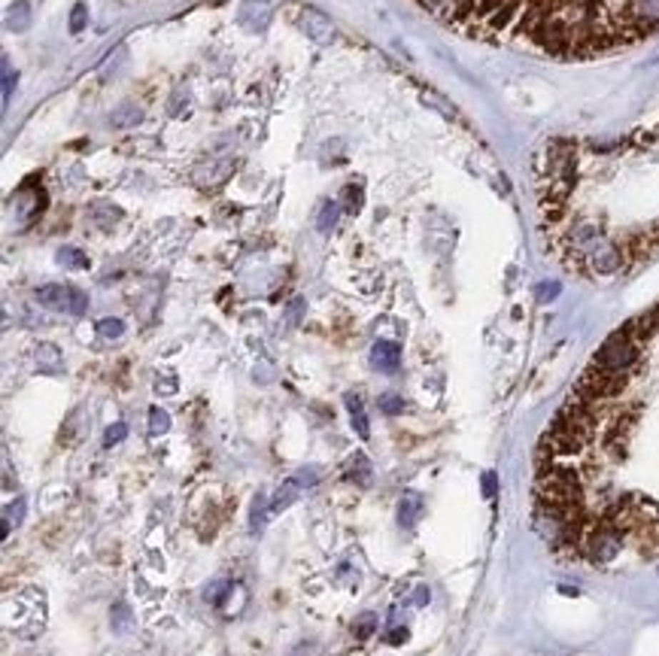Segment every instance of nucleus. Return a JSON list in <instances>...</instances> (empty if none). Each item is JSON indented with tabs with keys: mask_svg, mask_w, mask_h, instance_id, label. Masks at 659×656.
<instances>
[{
	"mask_svg": "<svg viewBox=\"0 0 659 656\" xmlns=\"http://www.w3.org/2000/svg\"><path fill=\"white\" fill-rule=\"evenodd\" d=\"M535 517L574 565H659V304L617 328L535 453Z\"/></svg>",
	"mask_w": 659,
	"mask_h": 656,
	"instance_id": "obj_1",
	"label": "nucleus"
},
{
	"mask_svg": "<svg viewBox=\"0 0 659 656\" xmlns=\"http://www.w3.org/2000/svg\"><path fill=\"white\" fill-rule=\"evenodd\" d=\"M462 36L556 61H593L659 34V0H413Z\"/></svg>",
	"mask_w": 659,
	"mask_h": 656,
	"instance_id": "obj_2",
	"label": "nucleus"
},
{
	"mask_svg": "<svg viewBox=\"0 0 659 656\" xmlns=\"http://www.w3.org/2000/svg\"><path fill=\"white\" fill-rule=\"evenodd\" d=\"M37 301L46 304V307H52V310H67L74 316H82L89 310V295L74 289V286H43L37 292Z\"/></svg>",
	"mask_w": 659,
	"mask_h": 656,
	"instance_id": "obj_3",
	"label": "nucleus"
},
{
	"mask_svg": "<svg viewBox=\"0 0 659 656\" xmlns=\"http://www.w3.org/2000/svg\"><path fill=\"white\" fill-rule=\"evenodd\" d=\"M298 28H301L310 40L319 43V46H328L334 40V24L331 19H326L319 9L313 6H304L301 12H298Z\"/></svg>",
	"mask_w": 659,
	"mask_h": 656,
	"instance_id": "obj_4",
	"label": "nucleus"
},
{
	"mask_svg": "<svg viewBox=\"0 0 659 656\" xmlns=\"http://www.w3.org/2000/svg\"><path fill=\"white\" fill-rule=\"evenodd\" d=\"M237 21H241L243 31H265L271 21V4L268 0H243L241 9H237Z\"/></svg>",
	"mask_w": 659,
	"mask_h": 656,
	"instance_id": "obj_5",
	"label": "nucleus"
},
{
	"mask_svg": "<svg viewBox=\"0 0 659 656\" xmlns=\"http://www.w3.org/2000/svg\"><path fill=\"white\" fill-rule=\"evenodd\" d=\"M371 359H374V364L380 371H398V362H401V349L398 344H389V340H380V344H374V349H371Z\"/></svg>",
	"mask_w": 659,
	"mask_h": 656,
	"instance_id": "obj_6",
	"label": "nucleus"
},
{
	"mask_svg": "<svg viewBox=\"0 0 659 656\" xmlns=\"http://www.w3.org/2000/svg\"><path fill=\"white\" fill-rule=\"evenodd\" d=\"M313 480V474H298V477H292V480H286L283 486H280V492L273 495V502H271V514H280V507H286V505H292L295 498H298V486H304V483H310Z\"/></svg>",
	"mask_w": 659,
	"mask_h": 656,
	"instance_id": "obj_7",
	"label": "nucleus"
},
{
	"mask_svg": "<svg viewBox=\"0 0 659 656\" xmlns=\"http://www.w3.org/2000/svg\"><path fill=\"white\" fill-rule=\"evenodd\" d=\"M346 404H350V413H353V429L358 432V437H368L371 429H368V417H365V407H362V401L358 398H346Z\"/></svg>",
	"mask_w": 659,
	"mask_h": 656,
	"instance_id": "obj_8",
	"label": "nucleus"
},
{
	"mask_svg": "<svg viewBox=\"0 0 659 656\" xmlns=\"http://www.w3.org/2000/svg\"><path fill=\"white\" fill-rule=\"evenodd\" d=\"M167 429H171V417H167L161 407H152V410H149V432H152V434H161V432H167Z\"/></svg>",
	"mask_w": 659,
	"mask_h": 656,
	"instance_id": "obj_9",
	"label": "nucleus"
},
{
	"mask_svg": "<svg viewBox=\"0 0 659 656\" xmlns=\"http://www.w3.org/2000/svg\"><path fill=\"white\" fill-rule=\"evenodd\" d=\"M58 259H61L64 264H70V267H89V259L79 249H61L58 252Z\"/></svg>",
	"mask_w": 659,
	"mask_h": 656,
	"instance_id": "obj_10",
	"label": "nucleus"
},
{
	"mask_svg": "<svg viewBox=\"0 0 659 656\" xmlns=\"http://www.w3.org/2000/svg\"><path fill=\"white\" fill-rule=\"evenodd\" d=\"M98 332H101L104 337H122L125 325H122V319H101V322H98Z\"/></svg>",
	"mask_w": 659,
	"mask_h": 656,
	"instance_id": "obj_11",
	"label": "nucleus"
},
{
	"mask_svg": "<svg viewBox=\"0 0 659 656\" xmlns=\"http://www.w3.org/2000/svg\"><path fill=\"white\" fill-rule=\"evenodd\" d=\"M40 359H43V368L46 371H58V368H61V364H58V349L49 347V344L40 347Z\"/></svg>",
	"mask_w": 659,
	"mask_h": 656,
	"instance_id": "obj_12",
	"label": "nucleus"
},
{
	"mask_svg": "<svg viewBox=\"0 0 659 656\" xmlns=\"http://www.w3.org/2000/svg\"><path fill=\"white\" fill-rule=\"evenodd\" d=\"M334 219H338V204H326L322 207V216H319V231H331Z\"/></svg>",
	"mask_w": 659,
	"mask_h": 656,
	"instance_id": "obj_13",
	"label": "nucleus"
},
{
	"mask_svg": "<svg viewBox=\"0 0 659 656\" xmlns=\"http://www.w3.org/2000/svg\"><path fill=\"white\" fill-rule=\"evenodd\" d=\"M82 28H86V6L76 4V6H74V19H70V31L79 34Z\"/></svg>",
	"mask_w": 659,
	"mask_h": 656,
	"instance_id": "obj_14",
	"label": "nucleus"
},
{
	"mask_svg": "<svg viewBox=\"0 0 659 656\" xmlns=\"http://www.w3.org/2000/svg\"><path fill=\"white\" fill-rule=\"evenodd\" d=\"M380 407L386 410V413H398L404 404H401V398H398V395H383V398H380Z\"/></svg>",
	"mask_w": 659,
	"mask_h": 656,
	"instance_id": "obj_15",
	"label": "nucleus"
},
{
	"mask_svg": "<svg viewBox=\"0 0 659 656\" xmlns=\"http://www.w3.org/2000/svg\"><path fill=\"white\" fill-rule=\"evenodd\" d=\"M128 434V429H125V422H116L110 432H106V444H119L122 441V437Z\"/></svg>",
	"mask_w": 659,
	"mask_h": 656,
	"instance_id": "obj_16",
	"label": "nucleus"
},
{
	"mask_svg": "<svg viewBox=\"0 0 659 656\" xmlns=\"http://www.w3.org/2000/svg\"><path fill=\"white\" fill-rule=\"evenodd\" d=\"M13 97V70H9V64L4 67V104Z\"/></svg>",
	"mask_w": 659,
	"mask_h": 656,
	"instance_id": "obj_17",
	"label": "nucleus"
}]
</instances>
